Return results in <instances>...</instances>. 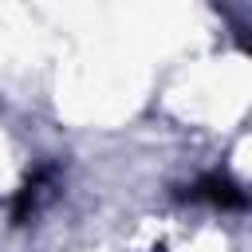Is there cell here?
Returning <instances> with one entry per match:
<instances>
[{"label":"cell","mask_w":252,"mask_h":252,"mask_svg":"<svg viewBox=\"0 0 252 252\" xmlns=\"http://www.w3.org/2000/svg\"><path fill=\"white\" fill-rule=\"evenodd\" d=\"M181 197H185V201H205V205H213V209H244V205H248L244 189H240L228 173H220V169L201 173L189 189H181Z\"/></svg>","instance_id":"cell-1"},{"label":"cell","mask_w":252,"mask_h":252,"mask_svg":"<svg viewBox=\"0 0 252 252\" xmlns=\"http://www.w3.org/2000/svg\"><path fill=\"white\" fill-rule=\"evenodd\" d=\"M55 181V165L51 161H43V165H35L28 177H24V185L16 189V197H12V224H28L32 220V213L39 209V197H43V189Z\"/></svg>","instance_id":"cell-2"},{"label":"cell","mask_w":252,"mask_h":252,"mask_svg":"<svg viewBox=\"0 0 252 252\" xmlns=\"http://www.w3.org/2000/svg\"><path fill=\"white\" fill-rule=\"evenodd\" d=\"M154 252H165V248H154Z\"/></svg>","instance_id":"cell-3"}]
</instances>
